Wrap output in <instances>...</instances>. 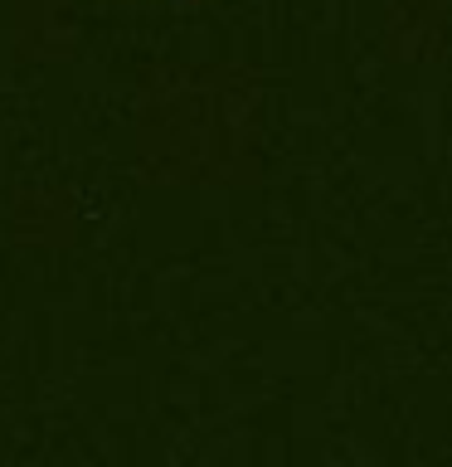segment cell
<instances>
[{
    "mask_svg": "<svg viewBox=\"0 0 452 467\" xmlns=\"http://www.w3.org/2000/svg\"><path fill=\"white\" fill-rule=\"evenodd\" d=\"M170 5H190V0H170Z\"/></svg>",
    "mask_w": 452,
    "mask_h": 467,
    "instance_id": "cell-1",
    "label": "cell"
}]
</instances>
